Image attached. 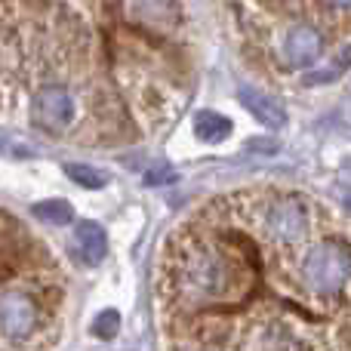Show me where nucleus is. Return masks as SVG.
Here are the masks:
<instances>
[{"instance_id":"f257e3e1","label":"nucleus","mask_w":351,"mask_h":351,"mask_svg":"<svg viewBox=\"0 0 351 351\" xmlns=\"http://www.w3.org/2000/svg\"><path fill=\"white\" fill-rule=\"evenodd\" d=\"M250 274L231 250L219 243H188L173 265L176 296L185 305H213L234 299Z\"/></svg>"},{"instance_id":"f03ea898","label":"nucleus","mask_w":351,"mask_h":351,"mask_svg":"<svg viewBox=\"0 0 351 351\" xmlns=\"http://www.w3.org/2000/svg\"><path fill=\"white\" fill-rule=\"evenodd\" d=\"M299 280L317 299L339 296L351 280V247L339 237L311 243L299 262Z\"/></svg>"},{"instance_id":"7ed1b4c3","label":"nucleus","mask_w":351,"mask_h":351,"mask_svg":"<svg viewBox=\"0 0 351 351\" xmlns=\"http://www.w3.org/2000/svg\"><path fill=\"white\" fill-rule=\"evenodd\" d=\"M43 324V305L25 287L0 290V348H25Z\"/></svg>"},{"instance_id":"20e7f679","label":"nucleus","mask_w":351,"mask_h":351,"mask_svg":"<svg viewBox=\"0 0 351 351\" xmlns=\"http://www.w3.org/2000/svg\"><path fill=\"white\" fill-rule=\"evenodd\" d=\"M311 228V206L299 194H278L262 206V231L268 241L280 247H296L308 237Z\"/></svg>"},{"instance_id":"39448f33","label":"nucleus","mask_w":351,"mask_h":351,"mask_svg":"<svg viewBox=\"0 0 351 351\" xmlns=\"http://www.w3.org/2000/svg\"><path fill=\"white\" fill-rule=\"evenodd\" d=\"M74 114H77V105L74 96L62 86H47V90L37 93L34 99V123L49 133H62V130L71 127Z\"/></svg>"},{"instance_id":"423d86ee","label":"nucleus","mask_w":351,"mask_h":351,"mask_svg":"<svg viewBox=\"0 0 351 351\" xmlns=\"http://www.w3.org/2000/svg\"><path fill=\"white\" fill-rule=\"evenodd\" d=\"M250 351H305V342L284 317H265L250 333Z\"/></svg>"},{"instance_id":"0eeeda50","label":"nucleus","mask_w":351,"mask_h":351,"mask_svg":"<svg viewBox=\"0 0 351 351\" xmlns=\"http://www.w3.org/2000/svg\"><path fill=\"white\" fill-rule=\"evenodd\" d=\"M324 53V37L317 28L311 25H296V28L287 31L284 37V62L296 71L302 68H311Z\"/></svg>"},{"instance_id":"6e6552de","label":"nucleus","mask_w":351,"mask_h":351,"mask_svg":"<svg viewBox=\"0 0 351 351\" xmlns=\"http://www.w3.org/2000/svg\"><path fill=\"white\" fill-rule=\"evenodd\" d=\"M237 96H241L243 108H247L259 123H265L268 130H280L287 123V108L274 96H268V93H259V90H250V86H243Z\"/></svg>"},{"instance_id":"1a4fd4ad","label":"nucleus","mask_w":351,"mask_h":351,"mask_svg":"<svg viewBox=\"0 0 351 351\" xmlns=\"http://www.w3.org/2000/svg\"><path fill=\"white\" fill-rule=\"evenodd\" d=\"M74 241L80 247V256H84L86 265H99V262L108 256V234L99 222H80L77 231H74Z\"/></svg>"},{"instance_id":"9d476101","label":"nucleus","mask_w":351,"mask_h":351,"mask_svg":"<svg viewBox=\"0 0 351 351\" xmlns=\"http://www.w3.org/2000/svg\"><path fill=\"white\" fill-rule=\"evenodd\" d=\"M194 136L200 142H225L231 136V121L216 111H204L194 117Z\"/></svg>"},{"instance_id":"9b49d317","label":"nucleus","mask_w":351,"mask_h":351,"mask_svg":"<svg viewBox=\"0 0 351 351\" xmlns=\"http://www.w3.org/2000/svg\"><path fill=\"white\" fill-rule=\"evenodd\" d=\"M34 216L43 219V222H53V225H68L74 219V210L68 200H40V204H34Z\"/></svg>"},{"instance_id":"f8f14e48","label":"nucleus","mask_w":351,"mask_h":351,"mask_svg":"<svg viewBox=\"0 0 351 351\" xmlns=\"http://www.w3.org/2000/svg\"><path fill=\"white\" fill-rule=\"evenodd\" d=\"M68 179L77 182L80 188H86V191H96V188H105L108 185V176L102 170H96V167H86V164H68L65 167Z\"/></svg>"},{"instance_id":"ddd939ff","label":"nucleus","mask_w":351,"mask_h":351,"mask_svg":"<svg viewBox=\"0 0 351 351\" xmlns=\"http://www.w3.org/2000/svg\"><path fill=\"white\" fill-rule=\"evenodd\" d=\"M351 68V43L346 49H339V56H336L333 62H330L324 71H315V74H308V84H330V80H336V77H342Z\"/></svg>"},{"instance_id":"4468645a","label":"nucleus","mask_w":351,"mask_h":351,"mask_svg":"<svg viewBox=\"0 0 351 351\" xmlns=\"http://www.w3.org/2000/svg\"><path fill=\"white\" fill-rule=\"evenodd\" d=\"M117 330H121V315H117V311H102V315L96 317V324H93V333H96L99 339H114Z\"/></svg>"},{"instance_id":"2eb2a0df","label":"nucleus","mask_w":351,"mask_h":351,"mask_svg":"<svg viewBox=\"0 0 351 351\" xmlns=\"http://www.w3.org/2000/svg\"><path fill=\"white\" fill-rule=\"evenodd\" d=\"M330 6H336V10H351V0H327Z\"/></svg>"}]
</instances>
